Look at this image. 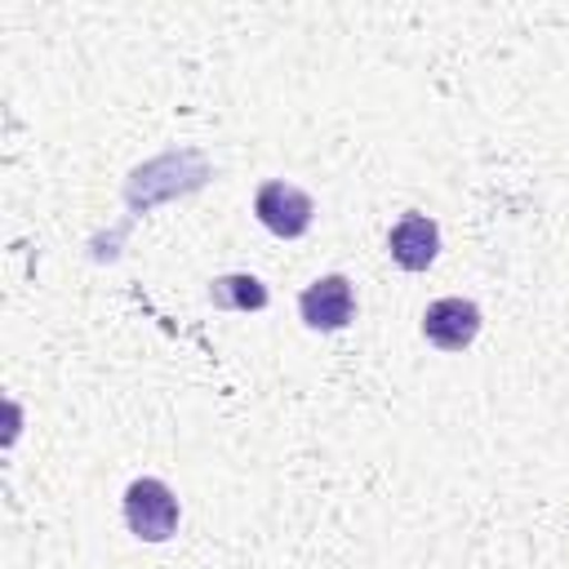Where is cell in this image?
I'll return each mask as SVG.
<instances>
[{
    "label": "cell",
    "mask_w": 569,
    "mask_h": 569,
    "mask_svg": "<svg viewBox=\"0 0 569 569\" xmlns=\"http://www.w3.org/2000/svg\"><path fill=\"white\" fill-rule=\"evenodd\" d=\"M124 525L142 542H164L178 529V498H173V489L164 480H156V476H138L124 489Z\"/></svg>",
    "instance_id": "cell-1"
},
{
    "label": "cell",
    "mask_w": 569,
    "mask_h": 569,
    "mask_svg": "<svg viewBox=\"0 0 569 569\" xmlns=\"http://www.w3.org/2000/svg\"><path fill=\"white\" fill-rule=\"evenodd\" d=\"M253 213L258 222L280 236V240H298L307 227H311V213H316V200L293 187V182H262L258 196H253Z\"/></svg>",
    "instance_id": "cell-2"
},
{
    "label": "cell",
    "mask_w": 569,
    "mask_h": 569,
    "mask_svg": "<svg viewBox=\"0 0 569 569\" xmlns=\"http://www.w3.org/2000/svg\"><path fill=\"white\" fill-rule=\"evenodd\" d=\"M480 333V307L471 298H436L422 311V338L440 351H462Z\"/></svg>",
    "instance_id": "cell-3"
},
{
    "label": "cell",
    "mask_w": 569,
    "mask_h": 569,
    "mask_svg": "<svg viewBox=\"0 0 569 569\" xmlns=\"http://www.w3.org/2000/svg\"><path fill=\"white\" fill-rule=\"evenodd\" d=\"M298 311H302V325L307 329H342L356 311V298H351V280L347 276H320L316 284L302 289L298 298Z\"/></svg>",
    "instance_id": "cell-4"
},
{
    "label": "cell",
    "mask_w": 569,
    "mask_h": 569,
    "mask_svg": "<svg viewBox=\"0 0 569 569\" xmlns=\"http://www.w3.org/2000/svg\"><path fill=\"white\" fill-rule=\"evenodd\" d=\"M387 249H391L396 267H405V271H427V267L436 262V253H440V227H436V218H427V213H405V218L391 227Z\"/></svg>",
    "instance_id": "cell-5"
},
{
    "label": "cell",
    "mask_w": 569,
    "mask_h": 569,
    "mask_svg": "<svg viewBox=\"0 0 569 569\" xmlns=\"http://www.w3.org/2000/svg\"><path fill=\"white\" fill-rule=\"evenodd\" d=\"M209 302L218 311H262L267 307V284L258 276H218L209 284Z\"/></svg>",
    "instance_id": "cell-6"
}]
</instances>
